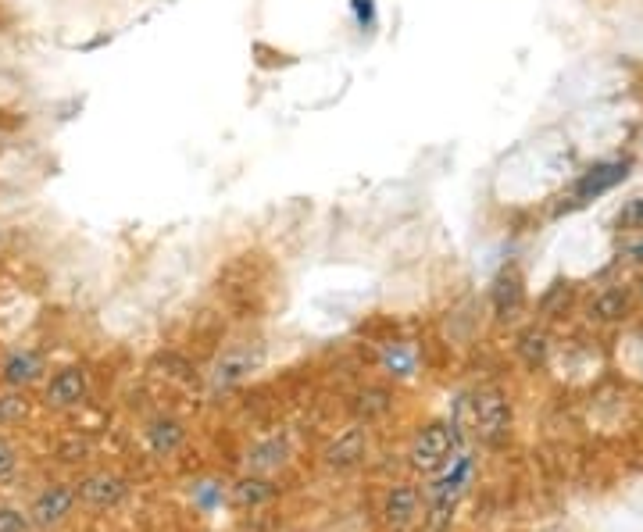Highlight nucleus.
Instances as JSON below:
<instances>
[{
    "mask_svg": "<svg viewBox=\"0 0 643 532\" xmlns=\"http://www.w3.org/2000/svg\"><path fill=\"white\" fill-rule=\"evenodd\" d=\"M640 297H643V283H640Z\"/></svg>",
    "mask_w": 643,
    "mask_h": 532,
    "instance_id": "nucleus-23",
    "label": "nucleus"
},
{
    "mask_svg": "<svg viewBox=\"0 0 643 532\" xmlns=\"http://www.w3.org/2000/svg\"><path fill=\"white\" fill-rule=\"evenodd\" d=\"M283 461H286L283 440H265V443H258V447L247 450V465H251V472H272V468H279Z\"/></svg>",
    "mask_w": 643,
    "mask_h": 532,
    "instance_id": "nucleus-15",
    "label": "nucleus"
},
{
    "mask_svg": "<svg viewBox=\"0 0 643 532\" xmlns=\"http://www.w3.org/2000/svg\"><path fill=\"white\" fill-rule=\"evenodd\" d=\"M18 468V454L8 440H0V479H8L11 472Z\"/></svg>",
    "mask_w": 643,
    "mask_h": 532,
    "instance_id": "nucleus-21",
    "label": "nucleus"
},
{
    "mask_svg": "<svg viewBox=\"0 0 643 532\" xmlns=\"http://www.w3.org/2000/svg\"><path fill=\"white\" fill-rule=\"evenodd\" d=\"M629 308H633L629 290H622V286H608V290H601L597 297H593L590 318H597V322H618V318L629 315Z\"/></svg>",
    "mask_w": 643,
    "mask_h": 532,
    "instance_id": "nucleus-11",
    "label": "nucleus"
},
{
    "mask_svg": "<svg viewBox=\"0 0 643 532\" xmlns=\"http://www.w3.org/2000/svg\"><path fill=\"white\" fill-rule=\"evenodd\" d=\"M518 354L526 358L529 368H536L547 361V354H551V340H547L543 329H526V333L518 336Z\"/></svg>",
    "mask_w": 643,
    "mask_h": 532,
    "instance_id": "nucleus-16",
    "label": "nucleus"
},
{
    "mask_svg": "<svg viewBox=\"0 0 643 532\" xmlns=\"http://www.w3.org/2000/svg\"><path fill=\"white\" fill-rule=\"evenodd\" d=\"M458 450V425L433 422L426 429H418V436L411 440L408 450V465L422 475H436Z\"/></svg>",
    "mask_w": 643,
    "mask_h": 532,
    "instance_id": "nucleus-2",
    "label": "nucleus"
},
{
    "mask_svg": "<svg viewBox=\"0 0 643 532\" xmlns=\"http://www.w3.org/2000/svg\"><path fill=\"white\" fill-rule=\"evenodd\" d=\"M36 372H40V361H36L33 354H15V358L8 361V368H4V379H8L11 386H22L29 383Z\"/></svg>",
    "mask_w": 643,
    "mask_h": 532,
    "instance_id": "nucleus-17",
    "label": "nucleus"
},
{
    "mask_svg": "<svg viewBox=\"0 0 643 532\" xmlns=\"http://www.w3.org/2000/svg\"><path fill=\"white\" fill-rule=\"evenodd\" d=\"M493 315L501 322H515L522 311H526V283H522V272L515 265L501 268V275L493 279Z\"/></svg>",
    "mask_w": 643,
    "mask_h": 532,
    "instance_id": "nucleus-4",
    "label": "nucleus"
},
{
    "mask_svg": "<svg viewBox=\"0 0 643 532\" xmlns=\"http://www.w3.org/2000/svg\"><path fill=\"white\" fill-rule=\"evenodd\" d=\"M29 518L15 508H0V532H26Z\"/></svg>",
    "mask_w": 643,
    "mask_h": 532,
    "instance_id": "nucleus-20",
    "label": "nucleus"
},
{
    "mask_svg": "<svg viewBox=\"0 0 643 532\" xmlns=\"http://www.w3.org/2000/svg\"><path fill=\"white\" fill-rule=\"evenodd\" d=\"M272 497H276V486L268 483V479H261V475H247V479H240V483L233 486V500L240 508H254V504H265V500Z\"/></svg>",
    "mask_w": 643,
    "mask_h": 532,
    "instance_id": "nucleus-14",
    "label": "nucleus"
},
{
    "mask_svg": "<svg viewBox=\"0 0 643 532\" xmlns=\"http://www.w3.org/2000/svg\"><path fill=\"white\" fill-rule=\"evenodd\" d=\"M383 365H386V368H397V375H408L411 365H415V358H411V350L390 347V350L383 354Z\"/></svg>",
    "mask_w": 643,
    "mask_h": 532,
    "instance_id": "nucleus-19",
    "label": "nucleus"
},
{
    "mask_svg": "<svg viewBox=\"0 0 643 532\" xmlns=\"http://www.w3.org/2000/svg\"><path fill=\"white\" fill-rule=\"evenodd\" d=\"M126 493H129L126 479H122V475H115V472H93V475H86L83 483H79V497H83L90 508H101V511L122 504V500H126Z\"/></svg>",
    "mask_w": 643,
    "mask_h": 532,
    "instance_id": "nucleus-6",
    "label": "nucleus"
},
{
    "mask_svg": "<svg viewBox=\"0 0 643 532\" xmlns=\"http://www.w3.org/2000/svg\"><path fill=\"white\" fill-rule=\"evenodd\" d=\"M86 393H90V383H86L83 368H61L47 386V404L51 408H76L86 400Z\"/></svg>",
    "mask_w": 643,
    "mask_h": 532,
    "instance_id": "nucleus-10",
    "label": "nucleus"
},
{
    "mask_svg": "<svg viewBox=\"0 0 643 532\" xmlns=\"http://www.w3.org/2000/svg\"><path fill=\"white\" fill-rule=\"evenodd\" d=\"M626 175H629V161H601V165L586 168V172L579 175L576 186H572V197H576V204L597 200V197H604V193L615 190Z\"/></svg>",
    "mask_w": 643,
    "mask_h": 532,
    "instance_id": "nucleus-5",
    "label": "nucleus"
},
{
    "mask_svg": "<svg viewBox=\"0 0 643 532\" xmlns=\"http://www.w3.org/2000/svg\"><path fill=\"white\" fill-rule=\"evenodd\" d=\"M461 415L468 418V429L486 443V447H501L511 433V404L504 397V390L486 386V390L472 393L468 400H461Z\"/></svg>",
    "mask_w": 643,
    "mask_h": 532,
    "instance_id": "nucleus-1",
    "label": "nucleus"
},
{
    "mask_svg": "<svg viewBox=\"0 0 643 532\" xmlns=\"http://www.w3.org/2000/svg\"><path fill=\"white\" fill-rule=\"evenodd\" d=\"M147 440H151V450L154 454H161V458H168V454H176L179 447H183L186 433L183 425L172 422V418H158V422L147 429Z\"/></svg>",
    "mask_w": 643,
    "mask_h": 532,
    "instance_id": "nucleus-12",
    "label": "nucleus"
},
{
    "mask_svg": "<svg viewBox=\"0 0 643 532\" xmlns=\"http://www.w3.org/2000/svg\"><path fill=\"white\" fill-rule=\"evenodd\" d=\"M390 404H393L390 390L368 386V390H361L358 397H354V415H358L361 422H376V418H383L386 411H390Z\"/></svg>",
    "mask_w": 643,
    "mask_h": 532,
    "instance_id": "nucleus-13",
    "label": "nucleus"
},
{
    "mask_svg": "<svg viewBox=\"0 0 643 532\" xmlns=\"http://www.w3.org/2000/svg\"><path fill=\"white\" fill-rule=\"evenodd\" d=\"M261 361H265V350L258 347V343H236V347H229L222 358L215 361V368H211V386L215 390H233L236 383H243L251 372H258Z\"/></svg>",
    "mask_w": 643,
    "mask_h": 532,
    "instance_id": "nucleus-3",
    "label": "nucleus"
},
{
    "mask_svg": "<svg viewBox=\"0 0 643 532\" xmlns=\"http://www.w3.org/2000/svg\"><path fill=\"white\" fill-rule=\"evenodd\" d=\"M76 497L79 493L72 490V486H65V483H58V486H47V490L36 497V504H33V522L36 525H58V522H65L68 515H72V508H76Z\"/></svg>",
    "mask_w": 643,
    "mask_h": 532,
    "instance_id": "nucleus-7",
    "label": "nucleus"
},
{
    "mask_svg": "<svg viewBox=\"0 0 643 532\" xmlns=\"http://www.w3.org/2000/svg\"><path fill=\"white\" fill-rule=\"evenodd\" d=\"M365 454H368V433L361 429V425H354V429L340 433L326 447V465L333 468V472H347V468L361 465Z\"/></svg>",
    "mask_w": 643,
    "mask_h": 532,
    "instance_id": "nucleus-8",
    "label": "nucleus"
},
{
    "mask_svg": "<svg viewBox=\"0 0 643 532\" xmlns=\"http://www.w3.org/2000/svg\"><path fill=\"white\" fill-rule=\"evenodd\" d=\"M418 508H422V493H418V486L397 483V486H390V493H386V500H383V518H386V525H393V529H404V525L415 522Z\"/></svg>",
    "mask_w": 643,
    "mask_h": 532,
    "instance_id": "nucleus-9",
    "label": "nucleus"
},
{
    "mask_svg": "<svg viewBox=\"0 0 643 532\" xmlns=\"http://www.w3.org/2000/svg\"><path fill=\"white\" fill-rule=\"evenodd\" d=\"M618 229H622V233H643V193L622 204V211H618Z\"/></svg>",
    "mask_w": 643,
    "mask_h": 532,
    "instance_id": "nucleus-18",
    "label": "nucleus"
},
{
    "mask_svg": "<svg viewBox=\"0 0 643 532\" xmlns=\"http://www.w3.org/2000/svg\"><path fill=\"white\" fill-rule=\"evenodd\" d=\"M629 254H633V258H636V261H643V243H636V247H633V250H629Z\"/></svg>",
    "mask_w": 643,
    "mask_h": 532,
    "instance_id": "nucleus-22",
    "label": "nucleus"
}]
</instances>
